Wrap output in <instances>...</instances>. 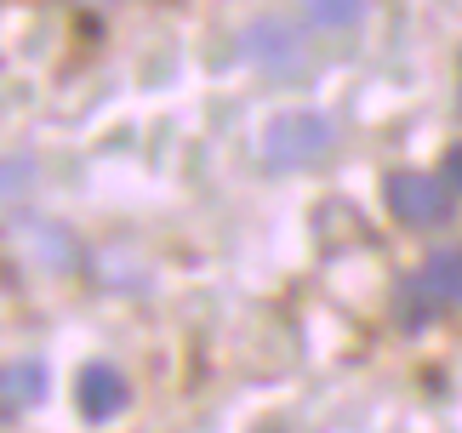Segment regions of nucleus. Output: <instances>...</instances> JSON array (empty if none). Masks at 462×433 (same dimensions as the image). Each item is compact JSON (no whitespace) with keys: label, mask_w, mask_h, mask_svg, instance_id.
I'll list each match as a JSON object with an SVG mask.
<instances>
[{"label":"nucleus","mask_w":462,"mask_h":433,"mask_svg":"<svg viewBox=\"0 0 462 433\" xmlns=\"http://www.w3.org/2000/svg\"><path fill=\"white\" fill-rule=\"evenodd\" d=\"M331 143H337V125L319 108H286L263 132V160L274 171H303V166H319L331 154Z\"/></svg>","instance_id":"obj_1"},{"label":"nucleus","mask_w":462,"mask_h":433,"mask_svg":"<svg viewBox=\"0 0 462 433\" xmlns=\"http://www.w3.org/2000/svg\"><path fill=\"white\" fill-rule=\"evenodd\" d=\"M388 211L411 228H439L451 223V189L446 177H429V171H394L388 177Z\"/></svg>","instance_id":"obj_2"},{"label":"nucleus","mask_w":462,"mask_h":433,"mask_svg":"<svg viewBox=\"0 0 462 433\" xmlns=\"http://www.w3.org/2000/svg\"><path fill=\"white\" fill-rule=\"evenodd\" d=\"M132 400V388H126V376H120L115 365H86L80 371V382H75V405H80V417L86 422H109L120 417Z\"/></svg>","instance_id":"obj_3"},{"label":"nucleus","mask_w":462,"mask_h":433,"mask_svg":"<svg viewBox=\"0 0 462 433\" xmlns=\"http://www.w3.org/2000/svg\"><path fill=\"white\" fill-rule=\"evenodd\" d=\"M245 51H252V63L274 69V75H297L303 69V58H297V34L291 23H280V17H263V23H252V34H245Z\"/></svg>","instance_id":"obj_4"},{"label":"nucleus","mask_w":462,"mask_h":433,"mask_svg":"<svg viewBox=\"0 0 462 433\" xmlns=\"http://www.w3.org/2000/svg\"><path fill=\"white\" fill-rule=\"evenodd\" d=\"M411 280L429 291L434 309H462V245H439V251H429V263H422Z\"/></svg>","instance_id":"obj_5"},{"label":"nucleus","mask_w":462,"mask_h":433,"mask_svg":"<svg viewBox=\"0 0 462 433\" xmlns=\"http://www.w3.org/2000/svg\"><path fill=\"white\" fill-rule=\"evenodd\" d=\"M303 12L314 29H348V23H360L365 0H303Z\"/></svg>","instance_id":"obj_6"},{"label":"nucleus","mask_w":462,"mask_h":433,"mask_svg":"<svg viewBox=\"0 0 462 433\" xmlns=\"http://www.w3.org/2000/svg\"><path fill=\"white\" fill-rule=\"evenodd\" d=\"M394 314H400V325H405V331H422V325H429L439 309L429 302V291H422L417 280H405V285H400V297H394Z\"/></svg>","instance_id":"obj_7"},{"label":"nucleus","mask_w":462,"mask_h":433,"mask_svg":"<svg viewBox=\"0 0 462 433\" xmlns=\"http://www.w3.org/2000/svg\"><path fill=\"white\" fill-rule=\"evenodd\" d=\"M6 388H12V400H17V405H29V400H41V393H46V371L34 365V359H29V365H12Z\"/></svg>","instance_id":"obj_8"},{"label":"nucleus","mask_w":462,"mask_h":433,"mask_svg":"<svg viewBox=\"0 0 462 433\" xmlns=\"http://www.w3.org/2000/svg\"><path fill=\"white\" fill-rule=\"evenodd\" d=\"M439 177H446V189H457V194H462V143L446 154V171H439Z\"/></svg>","instance_id":"obj_9"},{"label":"nucleus","mask_w":462,"mask_h":433,"mask_svg":"<svg viewBox=\"0 0 462 433\" xmlns=\"http://www.w3.org/2000/svg\"><path fill=\"white\" fill-rule=\"evenodd\" d=\"M17 417V400H12V388H6V376H0V428H6Z\"/></svg>","instance_id":"obj_10"},{"label":"nucleus","mask_w":462,"mask_h":433,"mask_svg":"<svg viewBox=\"0 0 462 433\" xmlns=\"http://www.w3.org/2000/svg\"><path fill=\"white\" fill-rule=\"evenodd\" d=\"M86 6H97V0H86Z\"/></svg>","instance_id":"obj_11"}]
</instances>
